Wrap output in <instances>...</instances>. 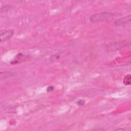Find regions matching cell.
I'll list each match as a JSON object with an SVG mask.
<instances>
[{"label":"cell","instance_id":"8992f818","mask_svg":"<svg viewBox=\"0 0 131 131\" xmlns=\"http://www.w3.org/2000/svg\"><path fill=\"white\" fill-rule=\"evenodd\" d=\"M12 8V6H8V5H6V6H4L3 7H2L1 9V11L2 13L6 12V11H7L8 10H10V9H11Z\"/></svg>","mask_w":131,"mask_h":131},{"label":"cell","instance_id":"ba28073f","mask_svg":"<svg viewBox=\"0 0 131 131\" xmlns=\"http://www.w3.org/2000/svg\"><path fill=\"white\" fill-rule=\"evenodd\" d=\"M54 88L53 86H49L47 88V91L48 92H50L53 91L54 90Z\"/></svg>","mask_w":131,"mask_h":131},{"label":"cell","instance_id":"9c48e42d","mask_svg":"<svg viewBox=\"0 0 131 131\" xmlns=\"http://www.w3.org/2000/svg\"><path fill=\"white\" fill-rule=\"evenodd\" d=\"M124 130H125L123 129H118L116 130V131H124Z\"/></svg>","mask_w":131,"mask_h":131},{"label":"cell","instance_id":"6da1fadb","mask_svg":"<svg viewBox=\"0 0 131 131\" xmlns=\"http://www.w3.org/2000/svg\"><path fill=\"white\" fill-rule=\"evenodd\" d=\"M113 15L112 13L108 12H103L94 14L90 18V21L93 23L100 22L108 20Z\"/></svg>","mask_w":131,"mask_h":131},{"label":"cell","instance_id":"3957f363","mask_svg":"<svg viewBox=\"0 0 131 131\" xmlns=\"http://www.w3.org/2000/svg\"><path fill=\"white\" fill-rule=\"evenodd\" d=\"M131 15L130 14L129 15H127V16H125L124 17L116 20L114 22V24L117 26L124 25L130 22L131 21Z\"/></svg>","mask_w":131,"mask_h":131},{"label":"cell","instance_id":"5b68a950","mask_svg":"<svg viewBox=\"0 0 131 131\" xmlns=\"http://www.w3.org/2000/svg\"><path fill=\"white\" fill-rule=\"evenodd\" d=\"M123 82L125 86H130L131 84V76L128 74L124 77Z\"/></svg>","mask_w":131,"mask_h":131},{"label":"cell","instance_id":"52a82bcc","mask_svg":"<svg viewBox=\"0 0 131 131\" xmlns=\"http://www.w3.org/2000/svg\"><path fill=\"white\" fill-rule=\"evenodd\" d=\"M85 101L83 100V99H80V100L78 101H77V104L79 106H82L84 105Z\"/></svg>","mask_w":131,"mask_h":131},{"label":"cell","instance_id":"7a4b0ae2","mask_svg":"<svg viewBox=\"0 0 131 131\" xmlns=\"http://www.w3.org/2000/svg\"><path fill=\"white\" fill-rule=\"evenodd\" d=\"M14 34L13 30L10 29L4 31L0 34V41L1 43L6 42L11 39Z\"/></svg>","mask_w":131,"mask_h":131},{"label":"cell","instance_id":"277c9868","mask_svg":"<svg viewBox=\"0 0 131 131\" xmlns=\"http://www.w3.org/2000/svg\"><path fill=\"white\" fill-rule=\"evenodd\" d=\"M25 56L23 55L22 53H19L16 56V58H15L12 61V62H11V64H18V63H19V62H21L22 61H24V60H25Z\"/></svg>","mask_w":131,"mask_h":131}]
</instances>
